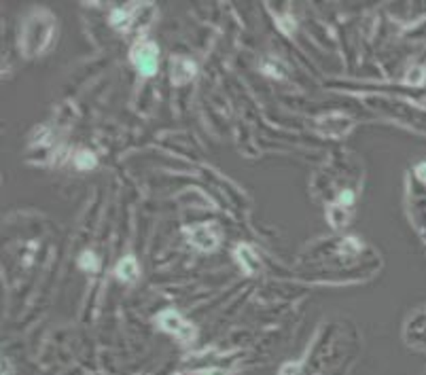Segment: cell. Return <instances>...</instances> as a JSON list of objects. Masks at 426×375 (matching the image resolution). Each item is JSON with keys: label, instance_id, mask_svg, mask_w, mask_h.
I'll use <instances>...</instances> for the list:
<instances>
[{"label": "cell", "instance_id": "2", "mask_svg": "<svg viewBox=\"0 0 426 375\" xmlns=\"http://www.w3.org/2000/svg\"><path fill=\"white\" fill-rule=\"evenodd\" d=\"M189 242L200 248V250H214L221 242V229L214 223H204V225H196L187 232Z\"/></svg>", "mask_w": 426, "mask_h": 375}, {"label": "cell", "instance_id": "3", "mask_svg": "<svg viewBox=\"0 0 426 375\" xmlns=\"http://www.w3.org/2000/svg\"><path fill=\"white\" fill-rule=\"evenodd\" d=\"M157 58H160L157 45H153L148 41H142L132 49V62L136 64V68L144 74V77L155 74V70H157Z\"/></svg>", "mask_w": 426, "mask_h": 375}, {"label": "cell", "instance_id": "15", "mask_svg": "<svg viewBox=\"0 0 426 375\" xmlns=\"http://www.w3.org/2000/svg\"><path fill=\"white\" fill-rule=\"evenodd\" d=\"M206 375H219V373H206Z\"/></svg>", "mask_w": 426, "mask_h": 375}, {"label": "cell", "instance_id": "11", "mask_svg": "<svg viewBox=\"0 0 426 375\" xmlns=\"http://www.w3.org/2000/svg\"><path fill=\"white\" fill-rule=\"evenodd\" d=\"M81 268L83 270H98V259L94 256V252H83L81 254Z\"/></svg>", "mask_w": 426, "mask_h": 375}, {"label": "cell", "instance_id": "4", "mask_svg": "<svg viewBox=\"0 0 426 375\" xmlns=\"http://www.w3.org/2000/svg\"><path fill=\"white\" fill-rule=\"evenodd\" d=\"M316 130L325 136L341 138L352 130V119L348 115H341V112H333V115L316 119Z\"/></svg>", "mask_w": 426, "mask_h": 375}, {"label": "cell", "instance_id": "1", "mask_svg": "<svg viewBox=\"0 0 426 375\" xmlns=\"http://www.w3.org/2000/svg\"><path fill=\"white\" fill-rule=\"evenodd\" d=\"M53 28L56 21L51 17V13L47 11H34L26 24H24V32H22V49L26 55H38L43 53L51 39H53Z\"/></svg>", "mask_w": 426, "mask_h": 375}, {"label": "cell", "instance_id": "6", "mask_svg": "<svg viewBox=\"0 0 426 375\" xmlns=\"http://www.w3.org/2000/svg\"><path fill=\"white\" fill-rule=\"evenodd\" d=\"M196 77V64L185 55L172 58V83L174 85H185Z\"/></svg>", "mask_w": 426, "mask_h": 375}, {"label": "cell", "instance_id": "12", "mask_svg": "<svg viewBox=\"0 0 426 375\" xmlns=\"http://www.w3.org/2000/svg\"><path fill=\"white\" fill-rule=\"evenodd\" d=\"M352 202H355V195H352V191H343V193H341V198H339V204H341L343 208H350V206H352Z\"/></svg>", "mask_w": 426, "mask_h": 375}, {"label": "cell", "instance_id": "10", "mask_svg": "<svg viewBox=\"0 0 426 375\" xmlns=\"http://www.w3.org/2000/svg\"><path fill=\"white\" fill-rule=\"evenodd\" d=\"M74 164L79 170H90L96 166V155L92 151H81V153L74 155Z\"/></svg>", "mask_w": 426, "mask_h": 375}, {"label": "cell", "instance_id": "5", "mask_svg": "<svg viewBox=\"0 0 426 375\" xmlns=\"http://www.w3.org/2000/svg\"><path fill=\"white\" fill-rule=\"evenodd\" d=\"M160 324L168 331L174 333L180 342H191L196 337V329H193L187 320L180 318V314H176L174 310H166L160 314Z\"/></svg>", "mask_w": 426, "mask_h": 375}, {"label": "cell", "instance_id": "13", "mask_svg": "<svg viewBox=\"0 0 426 375\" xmlns=\"http://www.w3.org/2000/svg\"><path fill=\"white\" fill-rule=\"evenodd\" d=\"M407 81H409V83H420V81H422V68H416V74L409 72Z\"/></svg>", "mask_w": 426, "mask_h": 375}, {"label": "cell", "instance_id": "9", "mask_svg": "<svg viewBox=\"0 0 426 375\" xmlns=\"http://www.w3.org/2000/svg\"><path fill=\"white\" fill-rule=\"evenodd\" d=\"M329 220H331L333 227H341V225H346V220H348L346 208H343L341 204L331 206V208H329Z\"/></svg>", "mask_w": 426, "mask_h": 375}, {"label": "cell", "instance_id": "8", "mask_svg": "<svg viewBox=\"0 0 426 375\" xmlns=\"http://www.w3.org/2000/svg\"><path fill=\"white\" fill-rule=\"evenodd\" d=\"M236 254H238V261L242 263V268L246 270V274H257V272L261 270L259 259L255 256V252H253L248 246H240V248L236 250Z\"/></svg>", "mask_w": 426, "mask_h": 375}, {"label": "cell", "instance_id": "7", "mask_svg": "<svg viewBox=\"0 0 426 375\" xmlns=\"http://www.w3.org/2000/svg\"><path fill=\"white\" fill-rule=\"evenodd\" d=\"M117 278L123 282H134L138 278V263L134 256H123L117 265Z\"/></svg>", "mask_w": 426, "mask_h": 375}, {"label": "cell", "instance_id": "14", "mask_svg": "<svg viewBox=\"0 0 426 375\" xmlns=\"http://www.w3.org/2000/svg\"><path fill=\"white\" fill-rule=\"evenodd\" d=\"M418 176H420L422 180H426V164L418 166Z\"/></svg>", "mask_w": 426, "mask_h": 375}]
</instances>
